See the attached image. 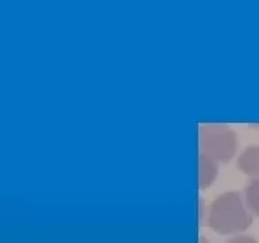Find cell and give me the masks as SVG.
<instances>
[{"instance_id":"6da1fadb","label":"cell","mask_w":259,"mask_h":243,"mask_svg":"<svg viewBox=\"0 0 259 243\" xmlns=\"http://www.w3.org/2000/svg\"><path fill=\"white\" fill-rule=\"evenodd\" d=\"M208 224L218 234H236L250 226L251 216L240 196L235 192H227L210 204Z\"/></svg>"},{"instance_id":"7a4b0ae2","label":"cell","mask_w":259,"mask_h":243,"mask_svg":"<svg viewBox=\"0 0 259 243\" xmlns=\"http://www.w3.org/2000/svg\"><path fill=\"white\" fill-rule=\"evenodd\" d=\"M202 153L214 161H228L236 151V135L224 125H204L200 130Z\"/></svg>"},{"instance_id":"3957f363","label":"cell","mask_w":259,"mask_h":243,"mask_svg":"<svg viewBox=\"0 0 259 243\" xmlns=\"http://www.w3.org/2000/svg\"><path fill=\"white\" fill-rule=\"evenodd\" d=\"M218 161L209 155L201 153L198 157V186L204 189L212 185L218 176Z\"/></svg>"},{"instance_id":"277c9868","label":"cell","mask_w":259,"mask_h":243,"mask_svg":"<svg viewBox=\"0 0 259 243\" xmlns=\"http://www.w3.org/2000/svg\"><path fill=\"white\" fill-rule=\"evenodd\" d=\"M238 166L243 173L259 180V146L247 147L239 157Z\"/></svg>"},{"instance_id":"5b68a950","label":"cell","mask_w":259,"mask_h":243,"mask_svg":"<svg viewBox=\"0 0 259 243\" xmlns=\"http://www.w3.org/2000/svg\"><path fill=\"white\" fill-rule=\"evenodd\" d=\"M247 204L255 215H259V180H254L246 189Z\"/></svg>"},{"instance_id":"8992f818","label":"cell","mask_w":259,"mask_h":243,"mask_svg":"<svg viewBox=\"0 0 259 243\" xmlns=\"http://www.w3.org/2000/svg\"><path fill=\"white\" fill-rule=\"evenodd\" d=\"M227 243H258L255 240L254 238H251V236H238V238L231 239L230 242Z\"/></svg>"},{"instance_id":"52a82bcc","label":"cell","mask_w":259,"mask_h":243,"mask_svg":"<svg viewBox=\"0 0 259 243\" xmlns=\"http://www.w3.org/2000/svg\"><path fill=\"white\" fill-rule=\"evenodd\" d=\"M198 243H210V242H209V240H208V239H205V238H200Z\"/></svg>"}]
</instances>
